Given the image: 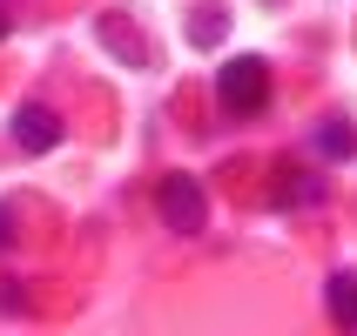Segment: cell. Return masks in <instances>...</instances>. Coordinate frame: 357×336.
Here are the masks:
<instances>
[{"label": "cell", "instance_id": "cell-1", "mask_svg": "<svg viewBox=\"0 0 357 336\" xmlns=\"http://www.w3.org/2000/svg\"><path fill=\"white\" fill-rule=\"evenodd\" d=\"M216 101H222V115H263L270 108V67H263L257 54H236V61H222V74H216Z\"/></svg>", "mask_w": 357, "mask_h": 336}, {"label": "cell", "instance_id": "cell-2", "mask_svg": "<svg viewBox=\"0 0 357 336\" xmlns=\"http://www.w3.org/2000/svg\"><path fill=\"white\" fill-rule=\"evenodd\" d=\"M155 209H162V222H169L176 236H196L202 222H209V195H202V182H196V175H162Z\"/></svg>", "mask_w": 357, "mask_h": 336}, {"label": "cell", "instance_id": "cell-3", "mask_svg": "<svg viewBox=\"0 0 357 336\" xmlns=\"http://www.w3.org/2000/svg\"><path fill=\"white\" fill-rule=\"evenodd\" d=\"M61 115L54 108H40V101H27V108H14V141L27 148V155H47V148H61Z\"/></svg>", "mask_w": 357, "mask_h": 336}, {"label": "cell", "instance_id": "cell-4", "mask_svg": "<svg viewBox=\"0 0 357 336\" xmlns=\"http://www.w3.org/2000/svg\"><path fill=\"white\" fill-rule=\"evenodd\" d=\"M95 34L115 47V61H128V67H149V40L128 27V14H101V20H95Z\"/></svg>", "mask_w": 357, "mask_h": 336}, {"label": "cell", "instance_id": "cell-5", "mask_svg": "<svg viewBox=\"0 0 357 336\" xmlns=\"http://www.w3.org/2000/svg\"><path fill=\"white\" fill-rule=\"evenodd\" d=\"M324 303H331V323L357 336V276H351V269H337V276H331V289H324Z\"/></svg>", "mask_w": 357, "mask_h": 336}, {"label": "cell", "instance_id": "cell-6", "mask_svg": "<svg viewBox=\"0 0 357 336\" xmlns=\"http://www.w3.org/2000/svg\"><path fill=\"white\" fill-rule=\"evenodd\" d=\"M277 202H283V209H303V202H324V182L310 175V168H283V175H277Z\"/></svg>", "mask_w": 357, "mask_h": 336}, {"label": "cell", "instance_id": "cell-7", "mask_svg": "<svg viewBox=\"0 0 357 336\" xmlns=\"http://www.w3.org/2000/svg\"><path fill=\"white\" fill-rule=\"evenodd\" d=\"M317 155L351 161L357 155V128H351V121H324V128H317Z\"/></svg>", "mask_w": 357, "mask_h": 336}, {"label": "cell", "instance_id": "cell-8", "mask_svg": "<svg viewBox=\"0 0 357 336\" xmlns=\"http://www.w3.org/2000/svg\"><path fill=\"white\" fill-rule=\"evenodd\" d=\"M222 27H229V14H222V7H209V14H196V20H189V40H196V47H216V40H222Z\"/></svg>", "mask_w": 357, "mask_h": 336}, {"label": "cell", "instance_id": "cell-9", "mask_svg": "<svg viewBox=\"0 0 357 336\" xmlns=\"http://www.w3.org/2000/svg\"><path fill=\"white\" fill-rule=\"evenodd\" d=\"M0 310H14V317H20V310H27V289H20V282H0Z\"/></svg>", "mask_w": 357, "mask_h": 336}, {"label": "cell", "instance_id": "cell-10", "mask_svg": "<svg viewBox=\"0 0 357 336\" xmlns=\"http://www.w3.org/2000/svg\"><path fill=\"white\" fill-rule=\"evenodd\" d=\"M7 242H14V222H7V209H0V249H7Z\"/></svg>", "mask_w": 357, "mask_h": 336}, {"label": "cell", "instance_id": "cell-11", "mask_svg": "<svg viewBox=\"0 0 357 336\" xmlns=\"http://www.w3.org/2000/svg\"><path fill=\"white\" fill-rule=\"evenodd\" d=\"M7 27H14V14H7V0H0V40H7Z\"/></svg>", "mask_w": 357, "mask_h": 336}]
</instances>
